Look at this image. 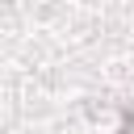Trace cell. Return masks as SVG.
I'll return each mask as SVG.
<instances>
[{
    "mask_svg": "<svg viewBox=\"0 0 134 134\" xmlns=\"http://www.w3.org/2000/svg\"><path fill=\"white\" fill-rule=\"evenodd\" d=\"M126 134H134V121H126Z\"/></svg>",
    "mask_w": 134,
    "mask_h": 134,
    "instance_id": "obj_1",
    "label": "cell"
}]
</instances>
